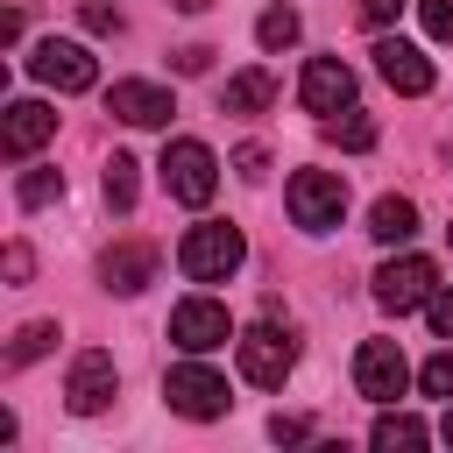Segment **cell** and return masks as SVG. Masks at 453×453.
<instances>
[{
    "label": "cell",
    "instance_id": "obj_1",
    "mask_svg": "<svg viewBox=\"0 0 453 453\" xmlns=\"http://www.w3.org/2000/svg\"><path fill=\"white\" fill-rule=\"evenodd\" d=\"M241 262H248V241H241V226H226V219H198V226L177 241V269H184L191 283H226Z\"/></svg>",
    "mask_w": 453,
    "mask_h": 453
},
{
    "label": "cell",
    "instance_id": "obj_2",
    "mask_svg": "<svg viewBox=\"0 0 453 453\" xmlns=\"http://www.w3.org/2000/svg\"><path fill=\"white\" fill-rule=\"evenodd\" d=\"M28 78H35V85H50V92H92V85H99V64H92V50H85V42L42 35V42L28 50Z\"/></svg>",
    "mask_w": 453,
    "mask_h": 453
},
{
    "label": "cell",
    "instance_id": "obj_3",
    "mask_svg": "<svg viewBox=\"0 0 453 453\" xmlns=\"http://www.w3.org/2000/svg\"><path fill=\"white\" fill-rule=\"evenodd\" d=\"M163 403H170L177 418H198V425H205V418H226L234 396H226V375H212L205 361H177V368L163 375Z\"/></svg>",
    "mask_w": 453,
    "mask_h": 453
},
{
    "label": "cell",
    "instance_id": "obj_4",
    "mask_svg": "<svg viewBox=\"0 0 453 453\" xmlns=\"http://www.w3.org/2000/svg\"><path fill=\"white\" fill-rule=\"evenodd\" d=\"M283 198H290V219H297L304 234H333L340 212H347V184H340L333 170H297Z\"/></svg>",
    "mask_w": 453,
    "mask_h": 453
},
{
    "label": "cell",
    "instance_id": "obj_5",
    "mask_svg": "<svg viewBox=\"0 0 453 453\" xmlns=\"http://www.w3.org/2000/svg\"><path fill=\"white\" fill-rule=\"evenodd\" d=\"M163 191H170L177 205H205V198L219 191L212 149H205V142H170V149H163Z\"/></svg>",
    "mask_w": 453,
    "mask_h": 453
},
{
    "label": "cell",
    "instance_id": "obj_6",
    "mask_svg": "<svg viewBox=\"0 0 453 453\" xmlns=\"http://www.w3.org/2000/svg\"><path fill=\"white\" fill-rule=\"evenodd\" d=\"M234 347H241V375H248L255 389H283V375L297 368V340L276 333V326H248Z\"/></svg>",
    "mask_w": 453,
    "mask_h": 453
},
{
    "label": "cell",
    "instance_id": "obj_7",
    "mask_svg": "<svg viewBox=\"0 0 453 453\" xmlns=\"http://www.w3.org/2000/svg\"><path fill=\"white\" fill-rule=\"evenodd\" d=\"M354 389H361L368 403H396V396L411 389L403 347H396V340H361V354H354Z\"/></svg>",
    "mask_w": 453,
    "mask_h": 453
},
{
    "label": "cell",
    "instance_id": "obj_8",
    "mask_svg": "<svg viewBox=\"0 0 453 453\" xmlns=\"http://www.w3.org/2000/svg\"><path fill=\"white\" fill-rule=\"evenodd\" d=\"M432 290H439V269H432L425 255H396V262H382V269H375V304H382V311H396V319H403V311H418Z\"/></svg>",
    "mask_w": 453,
    "mask_h": 453
},
{
    "label": "cell",
    "instance_id": "obj_9",
    "mask_svg": "<svg viewBox=\"0 0 453 453\" xmlns=\"http://www.w3.org/2000/svg\"><path fill=\"white\" fill-rule=\"evenodd\" d=\"M170 340H177L184 354H212V347L234 340V319H226V304H212V297H184V304L170 311Z\"/></svg>",
    "mask_w": 453,
    "mask_h": 453
},
{
    "label": "cell",
    "instance_id": "obj_10",
    "mask_svg": "<svg viewBox=\"0 0 453 453\" xmlns=\"http://www.w3.org/2000/svg\"><path fill=\"white\" fill-rule=\"evenodd\" d=\"M297 99H304V113L333 120V113H347V106H354V71H347L340 57H311V64H304V78H297Z\"/></svg>",
    "mask_w": 453,
    "mask_h": 453
},
{
    "label": "cell",
    "instance_id": "obj_11",
    "mask_svg": "<svg viewBox=\"0 0 453 453\" xmlns=\"http://www.w3.org/2000/svg\"><path fill=\"white\" fill-rule=\"evenodd\" d=\"M113 389H120V375H113V354H99V347H85V354L71 361V375H64V403H71L78 418L106 411Z\"/></svg>",
    "mask_w": 453,
    "mask_h": 453
},
{
    "label": "cell",
    "instance_id": "obj_12",
    "mask_svg": "<svg viewBox=\"0 0 453 453\" xmlns=\"http://www.w3.org/2000/svg\"><path fill=\"white\" fill-rule=\"evenodd\" d=\"M375 71H382V85L403 92V99L432 92V64H425V50L403 42V35H375Z\"/></svg>",
    "mask_w": 453,
    "mask_h": 453
},
{
    "label": "cell",
    "instance_id": "obj_13",
    "mask_svg": "<svg viewBox=\"0 0 453 453\" xmlns=\"http://www.w3.org/2000/svg\"><path fill=\"white\" fill-rule=\"evenodd\" d=\"M50 134H57V113H50L42 99H14L7 120H0V156H7V163H28Z\"/></svg>",
    "mask_w": 453,
    "mask_h": 453
},
{
    "label": "cell",
    "instance_id": "obj_14",
    "mask_svg": "<svg viewBox=\"0 0 453 453\" xmlns=\"http://www.w3.org/2000/svg\"><path fill=\"white\" fill-rule=\"evenodd\" d=\"M106 113H113V120H127V127H163L177 106H170V92H163V85H149V78H120V85L106 92Z\"/></svg>",
    "mask_w": 453,
    "mask_h": 453
},
{
    "label": "cell",
    "instance_id": "obj_15",
    "mask_svg": "<svg viewBox=\"0 0 453 453\" xmlns=\"http://www.w3.org/2000/svg\"><path fill=\"white\" fill-rule=\"evenodd\" d=\"M149 276H156V248H149V241H120V248H106V255H99V283H106V290H120V297L149 290Z\"/></svg>",
    "mask_w": 453,
    "mask_h": 453
},
{
    "label": "cell",
    "instance_id": "obj_16",
    "mask_svg": "<svg viewBox=\"0 0 453 453\" xmlns=\"http://www.w3.org/2000/svg\"><path fill=\"white\" fill-rule=\"evenodd\" d=\"M368 234H375L382 248H403V241L418 234V205H411V198H396V191H389V198H375V212H368Z\"/></svg>",
    "mask_w": 453,
    "mask_h": 453
},
{
    "label": "cell",
    "instance_id": "obj_17",
    "mask_svg": "<svg viewBox=\"0 0 453 453\" xmlns=\"http://www.w3.org/2000/svg\"><path fill=\"white\" fill-rule=\"evenodd\" d=\"M425 439H432V432H425L411 411H382V418H375V432H368V446H375V453H418Z\"/></svg>",
    "mask_w": 453,
    "mask_h": 453
},
{
    "label": "cell",
    "instance_id": "obj_18",
    "mask_svg": "<svg viewBox=\"0 0 453 453\" xmlns=\"http://www.w3.org/2000/svg\"><path fill=\"white\" fill-rule=\"evenodd\" d=\"M269 99H276V78H269V71H234V78H226V92H219V106H226V113H262Z\"/></svg>",
    "mask_w": 453,
    "mask_h": 453
},
{
    "label": "cell",
    "instance_id": "obj_19",
    "mask_svg": "<svg viewBox=\"0 0 453 453\" xmlns=\"http://www.w3.org/2000/svg\"><path fill=\"white\" fill-rule=\"evenodd\" d=\"M57 347V319H28L21 333H14V347H7V368H28V361H42Z\"/></svg>",
    "mask_w": 453,
    "mask_h": 453
},
{
    "label": "cell",
    "instance_id": "obj_20",
    "mask_svg": "<svg viewBox=\"0 0 453 453\" xmlns=\"http://www.w3.org/2000/svg\"><path fill=\"white\" fill-rule=\"evenodd\" d=\"M134 170H142L134 156H113V163H106V177H99V184H106V205H113V212H134V184H142Z\"/></svg>",
    "mask_w": 453,
    "mask_h": 453
},
{
    "label": "cell",
    "instance_id": "obj_21",
    "mask_svg": "<svg viewBox=\"0 0 453 453\" xmlns=\"http://www.w3.org/2000/svg\"><path fill=\"white\" fill-rule=\"evenodd\" d=\"M255 42H262V50H290V42H297V7H262Z\"/></svg>",
    "mask_w": 453,
    "mask_h": 453
},
{
    "label": "cell",
    "instance_id": "obj_22",
    "mask_svg": "<svg viewBox=\"0 0 453 453\" xmlns=\"http://www.w3.org/2000/svg\"><path fill=\"white\" fill-rule=\"evenodd\" d=\"M14 198H21L28 212H35V205H57V198H64V170H21Z\"/></svg>",
    "mask_w": 453,
    "mask_h": 453
},
{
    "label": "cell",
    "instance_id": "obj_23",
    "mask_svg": "<svg viewBox=\"0 0 453 453\" xmlns=\"http://www.w3.org/2000/svg\"><path fill=\"white\" fill-rule=\"evenodd\" d=\"M326 142H340V149H375V127L347 106V113H333V120H326Z\"/></svg>",
    "mask_w": 453,
    "mask_h": 453
},
{
    "label": "cell",
    "instance_id": "obj_24",
    "mask_svg": "<svg viewBox=\"0 0 453 453\" xmlns=\"http://www.w3.org/2000/svg\"><path fill=\"white\" fill-rule=\"evenodd\" d=\"M418 389H425V396H446V403H453V347H446V354H432V361L418 368Z\"/></svg>",
    "mask_w": 453,
    "mask_h": 453
},
{
    "label": "cell",
    "instance_id": "obj_25",
    "mask_svg": "<svg viewBox=\"0 0 453 453\" xmlns=\"http://www.w3.org/2000/svg\"><path fill=\"white\" fill-rule=\"evenodd\" d=\"M418 21L432 42H453V0H418Z\"/></svg>",
    "mask_w": 453,
    "mask_h": 453
},
{
    "label": "cell",
    "instance_id": "obj_26",
    "mask_svg": "<svg viewBox=\"0 0 453 453\" xmlns=\"http://www.w3.org/2000/svg\"><path fill=\"white\" fill-rule=\"evenodd\" d=\"M425 319H432V333H439V340H453V283L425 297Z\"/></svg>",
    "mask_w": 453,
    "mask_h": 453
},
{
    "label": "cell",
    "instance_id": "obj_27",
    "mask_svg": "<svg viewBox=\"0 0 453 453\" xmlns=\"http://www.w3.org/2000/svg\"><path fill=\"white\" fill-rule=\"evenodd\" d=\"M78 21H85L92 35H113V28H120V14H113L106 0H85V7H78Z\"/></svg>",
    "mask_w": 453,
    "mask_h": 453
},
{
    "label": "cell",
    "instance_id": "obj_28",
    "mask_svg": "<svg viewBox=\"0 0 453 453\" xmlns=\"http://www.w3.org/2000/svg\"><path fill=\"white\" fill-rule=\"evenodd\" d=\"M396 14H403V0H361V28H375V35H382Z\"/></svg>",
    "mask_w": 453,
    "mask_h": 453
},
{
    "label": "cell",
    "instance_id": "obj_29",
    "mask_svg": "<svg viewBox=\"0 0 453 453\" xmlns=\"http://www.w3.org/2000/svg\"><path fill=\"white\" fill-rule=\"evenodd\" d=\"M234 170H241V177H262V170H269V149H262V142H241V149H234Z\"/></svg>",
    "mask_w": 453,
    "mask_h": 453
},
{
    "label": "cell",
    "instance_id": "obj_30",
    "mask_svg": "<svg viewBox=\"0 0 453 453\" xmlns=\"http://www.w3.org/2000/svg\"><path fill=\"white\" fill-rule=\"evenodd\" d=\"M28 269H35V255L21 241H7V283H28Z\"/></svg>",
    "mask_w": 453,
    "mask_h": 453
},
{
    "label": "cell",
    "instance_id": "obj_31",
    "mask_svg": "<svg viewBox=\"0 0 453 453\" xmlns=\"http://www.w3.org/2000/svg\"><path fill=\"white\" fill-rule=\"evenodd\" d=\"M304 432H311V425H304V418H269V439H276V446H297V439H304Z\"/></svg>",
    "mask_w": 453,
    "mask_h": 453
},
{
    "label": "cell",
    "instance_id": "obj_32",
    "mask_svg": "<svg viewBox=\"0 0 453 453\" xmlns=\"http://www.w3.org/2000/svg\"><path fill=\"white\" fill-rule=\"evenodd\" d=\"M205 64H212V50H205V42H191V50H177V71H184V78H198Z\"/></svg>",
    "mask_w": 453,
    "mask_h": 453
},
{
    "label": "cell",
    "instance_id": "obj_33",
    "mask_svg": "<svg viewBox=\"0 0 453 453\" xmlns=\"http://www.w3.org/2000/svg\"><path fill=\"white\" fill-rule=\"evenodd\" d=\"M170 7H177V14H205L212 0H170Z\"/></svg>",
    "mask_w": 453,
    "mask_h": 453
},
{
    "label": "cell",
    "instance_id": "obj_34",
    "mask_svg": "<svg viewBox=\"0 0 453 453\" xmlns=\"http://www.w3.org/2000/svg\"><path fill=\"white\" fill-rule=\"evenodd\" d=\"M439 439H446V446H453V411H446V425H439Z\"/></svg>",
    "mask_w": 453,
    "mask_h": 453
},
{
    "label": "cell",
    "instance_id": "obj_35",
    "mask_svg": "<svg viewBox=\"0 0 453 453\" xmlns=\"http://www.w3.org/2000/svg\"><path fill=\"white\" fill-rule=\"evenodd\" d=\"M446 248H453V226H446Z\"/></svg>",
    "mask_w": 453,
    "mask_h": 453
}]
</instances>
